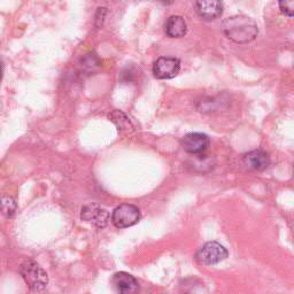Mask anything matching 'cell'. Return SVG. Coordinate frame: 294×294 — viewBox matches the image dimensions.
<instances>
[{
	"instance_id": "cell-4",
	"label": "cell",
	"mask_w": 294,
	"mask_h": 294,
	"mask_svg": "<svg viewBox=\"0 0 294 294\" xmlns=\"http://www.w3.org/2000/svg\"><path fill=\"white\" fill-rule=\"evenodd\" d=\"M140 220V211L138 207L129 203H123L114 209L112 222L117 229H127L137 224Z\"/></svg>"
},
{
	"instance_id": "cell-11",
	"label": "cell",
	"mask_w": 294,
	"mask_h": 294,
	"mask_svg": "<svg viewBox=\"0 0 294 294\" xmlns=\"http://www.w3.org/2000/svg\"><path fill=\"white\" fill-rule=\"evenodd\" d=\"M187 32L186 21L182 16L173 15L165 22V34L170 38H182Z\"/></svg>"
},
{
	"instance_id": "cell-14",
	"label": "cell",
	"mask_w": 294,
	"mask_h": 294,
	"mask_svg": "<svg viewBox=\"0 0 294 294\" xmlns=\"http://www.w3.org/2000/svg\"><path fill=\"white\" fill-rule=\"evenodd\" d=\"M278 7L283 15L288 18L294 17V0H278Z\"/></svg>"
},
{
	"instance_id": "cell-7",
	"label": "cell",
	"mask_w": 294,
	"mask_h": 294,
	"mask_svg": "<svg viewBox=\"0 0 294 294\" xmlns=\"http://www.w3.org/2000/svg\"><path fill=\"white\" fill-rule=\"evenodd\" d=\"M211 145L209 137L201 132H191L184 136L182 140L183 149L190 154L203 153Z\"/></svg>"
},
{
	"instance_id": "cell-12",
	"label": "cell",
	"mask_w": 294,
	"mask_h": 294,
	"mask_svg": "<svg viewBox=\"0 0 294 294\" xmlns=\"http://www.w3.org/2000/svg\"><path fill=\"white\" fill-rule=\"evenodd\" d=\"M108 118H110L114 124L117 127L118 130L129 132L134 129L129 118H128L125 114L121 111H117V110L113 111L110 115H108Z\"/></svg>"
},
{
	"instance_id": "cell-9",
	"label": "cell",
	"mask_w": 294,
	"mask_h": 294,
	"mask_svg": "<svg viewBox=\"0 0 294 294\" xmlns=\"http://www.w3.org/2000/svg\"><path fill=\"white\" fill-rule=\"evenodd\" d=\"M244 163L249 169L262 172V170L269 167L270 163H271V160H270V156L265 151L254 150L244 155Z\"/></svg>"
},
{
	"instance_id": "cell-6",
	"label": "cell",
	"mask_w": 294,
	"mask_h": 294,
	"mask_svg": "<svg viewBox=\"0 0 294 294\" xmlns=\"http://www.w3.org/2000/svg\"><path fill=\"white\" fill-rule=\"evenodd\" d=\"M80 219L98 227V229H103V227L107 226L108 222H110V214L102 207L96 205V203H90V205L82 208Z\"/></svg>"
},
{
	"instance_id": "cell-2",
	"label": "cell",
	"mask_w": 294,
	"mask_h": 294,
	"mask_svg": "<svg viewBox=\"0 0 294 294\" xmlns=\"http://www.w3.org/2000/svg\"><path fill=\"white\" fill-rule=\"evenodd\" d=\"M20 274L32 292L44 291L49 284V276L46 271L34 260H26L21 264Z\"/></svg>"
},
{
	"instance_id": "cell-13",
	"label": "cell",
	"mask_w": 294,
	"mask_h": 294,
	"mask_svg": "<svg viewBox=\"0 0 294 294\" xmlns=\"http://www.w3.org/2000/svg\"><path fill=\"white\" fill-rule=\"evenodd\" d=\"M17 211V203L15 199L12 198L11 196H4L0 197V214L4 215L5 217H13L15 215Z\"/></svg>"
},
{
	"instance_id": "cell-15",
	"label": "cell",
	"mask_w": 294,
	"mask_h": 294,
	"mask_svg": "<svg viewBox=\"0 0 294 294\" xmlns=\"http://www.w3.org/2000/svg\"><path fill=\"white\" fill-rule=\"evenodd\" d=\"M106 13H107V9L105 7H99L98 11L96 13V18H94V23H96V27L97 28H100L103 25V21H105V17H106Z\"/></svg>"
},
{
	"instance_id": "cell-10",
	"label": "cell",
	"mask_w": 294,
	"mask_h": 294,
	"mask_svg": "<svg viewBox=\"0 0 294 294\" xmlns=\"http://www.w3.org/2000/svg\"><path fill=\"white\" fill-rule=\"evenodd\" d=\"M113 285L118 293L132 294L139 288V284L132 275L128 272H117L113 276Z\"/></svg>"
},
{
	"instance_id": "cell-17",
	"label": "cell",
	"mask_w": 294,
	"mask_h": 294,
	"mask_svg": "<svg viewBox=\"0 0 294 294\" xmlns=\"http://www.w3.org/2000/svg\"><path fill=\"white\" fill-rule=\"evenodd\" d=\"M3 73H4V67H3V64L0 62V82H2V79H3Z\"/></svg>"
},
{
	"instance_id": "cell-1",
	"label": "cell",
	"mask_w": 294,
	"mask_h": 294,
	"mask_svg": "<svg viewBox=\"0 0 294 294\" xmlns=\"http://www.w3.org/2000/svg\"><path fill=\"white\" fill-rule=\"evenodd\" d=\"M223 32L237 44H246L258 37L259 29L252 18L245 15H235L223 22Z\"/></svg>"
},
{
	"instance_id": "cell-5",
	"label": "cell",
	"mask_w": 294,
	"mask_h": 294,
	"mask_svg": "<svg viewBox=\"0 0 294 294\" xmlns=\"http://www.w3.org/2000/svg\"><path fill=\"white\" fill-rule=\"evenodd\" d=\"M153 75L158 79H172L181 70V61L173 56H161L153 65Z\"/></svg>"
},
{
	"instance_id": "cell-3",
	"label": "cell",
	"mask_w": 294,
	"mask_h": 294,
	"mask_svg": "<svg viewBox=\"0 0 294 294\" xmlns=\"http://www.w3.org/2000/svg\"><path fill=\"white\" fill-rule=\"evenodd\" d=\"M229 257V252L217 241H209L198 250L196 260L202 265H214L224 261Z\"/></svg>"
},
{
	"instance_id": "cell-8",
	"label": "cell",
	"mask_w": 294,
	"mask_h": 294,
	"mask_svg": "<svg viewBox=\"0 0 294 294\" xmlns=\"http://www.w3.org/2000/svg\"><path fill=\"white\" fill-rule=\"evenodd\" d=\"M196 9L198 15L205 21H214L223 14L222 0H197Z\"/></svg>"
},
{
	"instance_id": "cell-16",
	"label": "cell",
	"mask_w": 294,
	"mask_h": 294,
	"mask_svg": "<svg viewBox=\"0 0 294 294\" xmlns=\"http://www.w3.org/2000/svg\"><path fill=\"white\" fill-rule=\"evenodd\" d=\"M155 2H158L162 5H165V6H169V5H173L175 0H155Z\"/></svg>"
}]
</instances>
